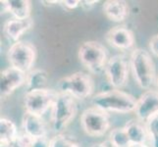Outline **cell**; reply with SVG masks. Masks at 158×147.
Instances as JSON below:
<instances>
[{"mask_svg":"<svg viewBox=\"0 0 158 147\" xmlns=\"http://www.w3.org/2000/svg\"><path fill=\"white\" fill-rule=\"evenodd\" d=\"M138 99L127 92L118 89L100 92L94 95L91 99V104L100 110L120 114L135 112Z\"/></svg>","mask_w":158,"mask_h":147,"instance_id":"cell-2","label":"cell"},{"mask_svg":"<svg viewBox=\"0 0 158 147\" xmlns=\"http://www.w3.org/2000/svg\"><path fill=\"white\" fill-rule=\"evenodd\" d=\"M151 147H158V114L145 123Z\"/></svg>","mask_w":158,"mask_h":147,"instance_id":"cell-21","label":"cell"},{"mask_svg":"<svg viewBox=\"0 0 158 147\" xmlns=\"http://www.w3.org/2000/svg\"><path fill=\"white\" fill-rule=\"evenodd\" d=\"M105 40L119 50H129L135 41L134 32L125 26H117L109 30L105 35Z\"/></svg>","mask_w":158,"mask_h":147,"instance_id":"cell-12","label":"cell"},{"mask_svg":"<svg viewBox=\"0 0 158 147\" xmlns=\"http://www.w3.org/2000/svg\"><path fill=\"white\" fill-rule=\"evenodd\" d=\"M27 74L15 69L13 67H9L3 70L0 77V92L1 98H6L11 95L13 92L19 88L20 86L26 84Z\"/></svg>","mask_w":158,"mask_h":147,"instance_id":"cell-11","label":"cell"},{"mask_svg":"<svg viewBox=\"0 0 158 147\" xmlns=\"http://www.w3.org/2000/svg\"><path fill=\"white\" fill-rule=\"evenodd\" d=\"M30 147H51V138L47 137L31 138Z\"/></svg>","mask_w":158,"mask_h":147,"instance_id":"cell-23","label":"cell"},{"mask_svg":"<svg viewBox=\"0 0 158 147\" xmlns=\"http://www.w3.org/2000/svg\"><path fill=\"white\" fill-rule=\"evenodd\" d=\"M130 67L134 79L140 88L149 90L156 84L157 75L153 59L148 51L135 48L131 54Z\"/></svg>","mask_w":158,"mask_h":147,"instance_id":"cell-1","label":"cell"},{"mask_svg":"<svg viewBox=\"0 0 158 147\" xmlns=\"http://www.w3.org/2000/svg\"><path fill=\"white\" fill-rule=\"evenodd\" d=\"M59 93L67 94L79 100H84L92 95L94 90V80L89 74L76 72L60 79L57 83Z\"/></svg>","mask_w":158,"mask_h":147,"instance_id":"cell-3","label":"cell"},{"mask_svg":"<svg viewBox=\"0 0 158 147\" xmlns=\"http://www.w3.org/2000/svg\"><path fill=\"white\" fill-rule=\"evenodd\" d=\"M132 145L145 144L148 140V133L145 124L138 119H132L124 126Z\"/></svg>","mask_w":158,"mask_h":147,"instance_id":"cell-17","label":"cell"},{"mask_svg":"<svg viewBox=\"0 0 158 147\" xmlns=\"http://www.w3.org/2000/svg\"><path fill=\"white\" fill-rule=\"evenodd\" d=\"M77 114V104L73 97L59 93L51 108V124L54 132L59 133L66 129Z\"/></svg>","mask_w":158,"mask_h":147,"instance_id":"cell-6","label":"cell"},{"mask_svg":"<svg viewBox=\"0 0 158 147\" xmlns=\"http://www.w3.org/2000/svg\"><path fill=\"white\" fill-rule=\"evenodd\" d=\"M130 63L124 55L118 54L109 58L104 70L106 79L114 89L120 90L127 84Z\"/></svg>","mask_w":158,"mask_h":147,"instance_id":"cell-9","label":"cell"},{"mask_svg":"<svg viewBox=\"0 0 158 147\" xmlns=\"http://www.w3.org/2000/svg\"><path fill=\"white\" fill-rule=\"evenodd\" d=\"M91 147H115V146H114L109 140H104V141H101V142L94 144Z\"/></svg>","mask_w":158,"mask_h":147,"instance_id":"cell-27","label":"cell"},{"mask_svg":"<svg viewBox=\"0 0 158 147\" xmlns=\"http://www.w3.org/2000/svg\"><path fill=\"white\" fill-rule=\"evenodd\" d=\"M156 86H157V89H158V76H157V80H156Z\"/></svg>","mask_w":158,"mask_h":147,"instance_id":"cell-29","label":"cell"},{"mask_svg":"<svg viewBox=\"0 0 158 147\" xmlns=\"http://www.w3.org/2000/svg\"><path fill=\"white\" fill-rule=\"evenodd\" d=\"M2 12H7L14 19L25 20L31 18V2L29 0H1Z\"/></svg>","mask_w":158,"mask_h":147,"instance_id":"cell-15","label":"cell"},{"mask_svg":"<svg viewBox=\"0 0 158 147\" xmlns=\"http://www.w3.org/2000/svg\"><path fill=\"white\" fill-rule=\"evenodd\" d=\"M19 137L16 125L9 119H0V145L1 147L9 146Z\"/></svg>","mask_w":158,"mask_h":147,"instance_id":"cell-19","label":"cell"},{"mask_svg":"<svg viewBox=\"0 0 158 147\" xmlns=\"http://www.w3.org/2000/svg\"><path fill=\"white\" fill-rule=\"evenodd\" d=\"M57 95L58 91L49 88L27 91L23 99L25 112L42 117L52 108Z\"/></svg>","mask_w":158,"mask_h":147,"instance_id":"cell-8","label":"cell"},{"mask_svg":"<svg viewBox=\"0 0 158 147\" xmlns=\"http://www.w3.org/2000/svg\"><path fill=\"white\" fill-rule=\"evenodd\" d=\"M36 56V47L32 43L23 40L13 43L7 52V59L10 66L25 74L34 70Z\"/></svg>","mask_w":158,"mask_h":147,"instance_id":"cell-5","label":"cell"},{"mask_svg":"<svg viewBox=\"0 0 158 147\" xmlns=\"http://www.w3.org/2000/svg\"><path fill=\"white\" fill-rule=\"evenodd\" d=\"M131 147H149L146 144H134V145H131Z\"/></svg>","mask_w":158,"mask_h":147,"instance_id":"cell-28","label":"cell"},{"mask_svg":"<svg viewBox=\"0 0 158 147\" xmlns=\"http://www.w3.org/2000/svg\"><path fill=\"white\" fill-rule=\"evenodd\" d=\"M62 4L64 5V7L67 8L68 10H73L80 6L81 1L80 0H64V1H62Z\"/></svg>","mask_w":158,"mask_h":147,"instance_id":"cell-25","label":"cell"},{"mask_svg":"<svg viewBox=\"0 0 158 147\" xmlns=\"http://www.w3.org/2000/svg\"><path fill=\"white\" fill-rule=\"evenodd\" d=\"M48 81V74L45 70L34 69L27 74L26 88L27 91L45 89Z\"/></svg>","mask_w":158,"mask_h":147,"instance_id":"cell-18","label":"cell"},{"mask_svg":"<svg viewBox=\"0 0 158 147\" xmlns=\"http://www.w3.org/2000/svg\"><path fill=\"white\" fill-rule=\"evenodd\" d=\"M135 117L139 121L146 123L158 114V90H146L137 101L135 110Z\"/></svg>","mask_w":158,"mask_h":147,"instance_id":"cell-10","label":"cell"},{"mask_svg":"<svg viewBox=\"0 0 158 147\" xmlns=\"http://www.w3.org/2000/svg\"><path fill=\"white\" fill-rule=\"evenodd\" d=\"M96 3H98V1L94 0V1H81V7H83L85 10H89L91 7H94Z\"/></svg>","mask_w":158,"mask_h":147,"instance_id":"cell-26","label":"cell"},{"mask_svg":"<svg viewBox=\"0 0 158 147\" xmlns=\"http://www.w3.org/2000/svg\"><path fill=\"white\" fill-rule=\"evenodd\" d=\"M34 26V20L31 18L20 20V19H9L4 24V34L7 35L8 39L15 42L19 41V39L25 32L30 31Z\"/></svg>","mask_w":158,"mask_h":147,"instance_id":"cell-16","label":"cell"},{"mask_svg":"<svg viewBox=\"0 0 158 147\" xmlns=\"http://www.w3.org/2000/svg\"><path fill=\"white\" fill-rule=\"evenodd\" d=\"M148 47H149L150 52L153 54L154 56L158 57V34L157 35H154L149 39Z\"/></svg>","mask_w":158,"mask_h":147,"instance_id":"cell-24","label":"cell"},{"mask_svg":"<svg viewBox=\"0 0 158 147\" xmlns=\"http://www.w3.org/2000/svg\"><path fill=\"white\" fill-rule=\"evenodd\" d=\"M103 13L115 23H121L130 15L129 4L124 0H107L103 4Z\"/></svg>","mask_w":158,"mask_h":147,"instance_id":"cell-14","label":"cell"},{"mask_svg":"<svg viewBox=\"0 0 158 147\" xmlns=\"http://www.w3.org/2000/svg\"><path fill=\"white\" fill-rule=\"evenodd\" d=\"M108 140L115 147H131L132 145L124 127L113 129L109 133Z\"/></svg>","mask_w":158,"mask_h":147,"instance_id":"cell-20","label":"cell"},{"mask_svg":"<svg viewBox=\"0 0 158 147\" xmlns=\"http://www.w3.org/2000/svg\"><path fill=\"white\" fill-rule=\"evenodd\" d=\"M22 128H23L24 133L31 138L47 137L46 124L40 116L25 112L22 119Z\"/></svg>","mask_w":158,"mask_h":147,"instance_id":"cell-13","label":"cell"},{"mask_svg":"<svg viewBox=\"0 0 158 147\" xmlns=\"http://www.w3.org/2000/svg\"><path fill=\"white\" fill-rule=\"evenodd\" d=\"M80 121L84 132L92 137H102L110 128V119L108 113L94 106L85 109L81 113Z\"/></svg>","mask_w":158,"mask_h":147,"instance_id":"cell-7","label":"cell"},{"mask_svg":"<svg viewBox=\"0 0 158 147\" xmlns=\"http://www.w3.org/2000/svg\"><path fill=\"white\" fill-rule=\"evenodd\" d=\"M78 58L81 64L94 75H99L104 72L109 60L105 46L94 40L85 41L80 46Z\"/></svg>","mask_w":158,"mask_h":147,"instance_id":"cell-4","label":"cell"},{"mask_svg":"<svg viewBox=\"0 0 158 147\" xmlns=\"http://www.w3.org/2000/svg\"><path fill=\"white\" fill-rule=\"evenodd\" d=\"M51 147H80L79 143L64 134H57L51 138Z\"/></svg>","mask_w":158,"mask_h":147,"instance_id":"cell-22","label":"cell"},{"mask_svg":"<svg viewBox=\"0 0 158 147\" xmlns=\"http://www.w3.org/2000/svg\"><path fill=\"white\" fill-rule=\"evenodd\" d=\"M6 147H7V146H6Z\"/></svg>","mask_w":158,"mask_h":147,"instance_id":"cell-30","label":"cell"}]
</instances>
